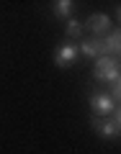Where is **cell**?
I'll return each mask as SVG.
<instances>
[{
	"mask_svg": "<svg viewBox=\"0 0 121 154\" xmlns=\"http://www.w3.org/2000/svg\"><path fill=\"white\" fill-rule=\"evenodd\" d=\"M93 77L103 82H116L121 77V59L116 57H98L93 64Z\"/></svg>",
	"mask_w": 121,
	"mask_h": 154,
	"instance_id": "obj_1",
	"label": "cell"
},
{
	"mask_svg": "<svg viewBox=\"0 0 121 154\" xmlns=\"http://www.w3.org/2000/svg\"><path fill=\"white\" fill-rule=\"evenodd\" d=\"M90 108H93V116H98V118H106V116H111L113 113V108H116V103L111 100V95L108 93H90Z\"/></svg>",
	"mask_w": 121,
	"mask_h": 154,
	"instance_id": "obj_2",
	"label": "cell"
},
{
	"mask_svg": "<svg viewBox=\"0 0 121 154\" xmlns=\"http://www.w3.org/2000/svg\"><path fill=\"white\" fill-rule=\"evenodd\" d=\"M80 57V49H77V44H72V41H65V44H59L57 46V51H54V64L57 67H70L72 62Z\"/></svg>",
	"mask_w": 121,
	"mask_h": 154,
	"instance_id": "obj_3",
	"label": "cell"
},
{
	"mask_svg": "<svg viewBox=\"0 0 121 154\" xmlns=\"http://www.w3.org/2000/svg\"><path fill=\"white\" fill-rule=\"evenodd\" d=\"M90 126L95 128V134L103 139H119L121 131L113 126V121L111 118H98V116H90Z\"/></svg>",
	"mask_w": 121,
	"mask_h": 154,
	"instance_id": "obj_4",
	"label": "cell"
},
{
	"mask_svg": "<svg viewBox=\"0 0 121 154\" xmlns=\"http://www.w3.org/2000/svg\"><path fill=\"white\" fill-rule=\"evenodd\" d=\"M85 28H90V31H93V36L103 38L106 33L111 31V18L106 16V13H93V16L85 21Z\"/></svg>",
	"mask_w": 121,
	"mask_h": 154,
	"instance_id": "obj_5",
	"label": "cell"
},
{
	"mask_svg": "<svg viewBox=\"0 0 121 154\" xmlns=\"http://www.w3.org/2000/svg\"><path fill=\"white\" fill-rule=\"evenodd\" d=\"M77 49H80V54L93 57V59H98V57H106L103 38H98V36H93V38H83V41L77 44Z\"/></svg>",
	"mask_w": 121,
	"mask_h": 154,
	"instance_id": "obj_6",
	"label": "cell"
},
{
	"mask_svg": "<svg viewBox=\"0 0 121 154\" xmlns=\"http://www.w3.org/2000/svg\"><path fill=\"white\" fill-rule=\"evenodd\" d=\"M103 46H106V57H121V28L116 31H108L103 38Z\"/></svg>",
	"mask_w": 121,
	"mask_h": 154,
	"instance_id": "obj_7",
	"label": "cell"
},
{
	"mask_svg": "<svg viewBox=\"0 0 121 154\" xmlns=\"http://www.w3.org/2000/svg\"><path fill=\"white\" fill-rule=\"evenodd\" d=\"M72 8H75V3H72V0H57L52 11H54L57 18H67V16L72 13Z\"/></svg>",
	"mask_w": 121,
	"mask_h": 154,
	"instance_id": "obj_8",
	"label": "cell"
},
{
	"mask_svg": "<svg viewBox=\"0 0 121 154\" xmlns=\"http://www.w3.org/2000/svg\"><path fill=\"white\" fill-rule=\"evenodd\" d=\"M83 28H85V26L77 21V18H70L65 31H67V36H70V38H80V36H83Z\"/></svg>",
	"mask_w": 121,
	"mask_h": 154,
	"instance_id": "obj_9",
	"label": "cell"
},
{
	"mask_svg": "<svg viewBox=\"0 0 121 154\" xmlns=\"http://www.w3.org/2000/svg\"><path fill=\"white\" fill-rule=\"evenodd\" d=\"M111 100L121 105V77H119V80L113 82V88H111Z\"/></svg>",
	"mask_w": 121,
	"mask_h": 154,
	"instance_id": "obj_10",
	"label": "cell"
},
{
	"mask_svg": "<svg viewBox=\"0 0 121 154\" xmlns=\"http://www.w3.org/2000/svg\"><path fill=\"white\" fill-rule=\"evenodd\" d=\"M111 121H113V126L121 131V105H116V108H113V113H111Z\"/></svg>",
	"mask_w": 121,
	"mask_h": 154,
	"instance_id": "obj_11",
	"label": "cell"
},
{
	"mask_svg": "<svg viewBox=\"0 0 121 154\" xmlns=\"http://www.w3.org/2000/svg\"><path fill=\"white\" fill-rule=\"evenodd\" d=\"M116 18H119V21H121V8H119V11H116Z\"/></svg>",
	"mask_w": 121,
	"mask_h": 154,
	"instance_id": "obj_12",
	"label": "cell"
}]
</instances>
